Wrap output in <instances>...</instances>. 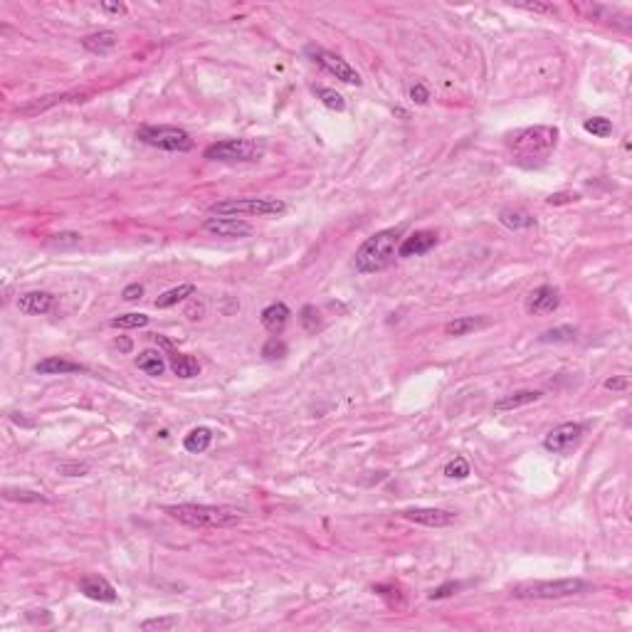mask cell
<instances>
[{
    "instance_id": "1",
    "label": "cell",
    "mask_w": 632,
    "mask_h": 632,
    "mask_svg": "<svg viewBox=\"0 0 632 632\" xmlns=\"http://www.w3.org/2000/svg\"><path fill=\"white\" fill-rule=\"evenodd\" d=\"M403 228H388V230H380V233L370 235L358 250H356V272L361 274H375V272H383L388 269L390 264L395 262L398 257V240Z\"/></svg>"
},
{
    "instance_id": "2",
    "label": "cell",
    "mask_w": 632,
    "mask_h": 632,
    "mask_svg": "<svg viewBox=\"0 0 632 632\" xmlns=\"http://www.w3.org/2000/svg\"><path fill=\"white\" fill-rule=\"evenodd\" d=\"M170 519L180 521L193 529H228L242 521V511L235 506H213V504H173L165 506Z\"/></svg>"
},
{
    "instance_id": "3",
    "label": "cell",
    "mask_w": 632,
    "mask_h": 632,
    "mask_svg": "<svg viewBox=\"0 0 632 632\" xmlns=\"http://www.w3.org/2000/svg\"><path fill=\"white\" fill-rule=\"evenodd\" d=\"M556 144H558V129L546 127V124L519 129L506 139V146L521 158H546L556 148Z\"/></svg>"
},
{
    "instance_id": "4",
    "label": "cell",
    "mask_w": 632,
    "mask_h": 632,
    "mask_svg": "<svg viewBox=\"0 0 632 632\" xmlns=\"http://www.w3.org/2000/svg\"><path fill=\"white\" fill-rule=\"evenodd\" d=\"M590 583L580 578H558V580H531L511 588L516 600H561L573 598V595L588 593Z\"/></svg>"
},
{
    "instance_id": "5",
    "label": "cell",
    "mask_w": 632,
    "mask_h": 632,
    "mask_svg": "<svg viewBox=\"0 0 632 632\" xmlns=\"http://www.w3.org/2000/svg\"><path fill=\"white\" fill-rule=\"evenodd\" d=\"M284 213H287V203H282L277 198H228L210 205V215L213 218H242V215L274 218V215H284Z\"/></svg>"
},
{
    "instance_id": "6",
    "label": "cell",
    "mask_w": 632,
    "mask_h": 632,
    "mask_svg": "<svg viewBox=\"0 0 632 632\" xmlns=\"http://www.w3.org/2000/svg\"><path fill=\"white\" fill-rule=\"evenodd\" d=\"M264 156V146L250 139H225L205 148V158L220 163H252Z\"/></svg>"
},
{
    "instance_id": "7",
    "label": "cell",
    "mask_w": 632,
    "mask_h": 632,
    "mask_svg": "<svg viewBox=\"0 0 632 632\" xmlns=\"http://www.w3.org/2000/svg\"><path fill=\"white\" fill-rule=\"evenodd\" d=\"M136 139L141 144H146V146L160 148V151H170V153H175V151L183 153V151H190V148H193V139H190V134L178 127H151V124H146V127H141L136 131Z\"/></svg>"
},
{
    "instance_id": "8",
    "label": "cell",
    "mask_w": 632,
    "mask_h": 632,
    "mask_svg": "<svg viewBox=\"0 0 632 632\" xmlns=\"http://www.w3.org/2000/svg\"><path fill=\"white\" fill-rule=\"evenodd\" d=\"M307 54L312 57V62H316L321 69H324V72H329L331 77L341 79V82L353 84V87H361V82H363L361 74L356 72L341 54H334V52H329V49H321V47H307Z\"/></svg>"
},
{
    "instance_id": "9",
    "label": "cell",
    "mask_w": 632,
    "mask_h": 632,
    "mask_svg": "<svg viewBox=\"0 0 632 632\" xmlns=\"http://www.w3.org/2000/svg\"><path fill=\"white\" fill-rule=\"evenodd\" d=\"M583 435H585L583 423H561L544 438V447L554 455H570L573 450H578Z\"/></svg>"
},
{
    "instance_id": "10",
    "label": "cell",
    "mask_w": 632,
    "mask_h": 632,
    "mask_svg": "<svg viewBox=\"0 0 632 632\" xmlns=\"http://www.w3.org/2000/svg\"><path fill=\"white\" fill-rule=\"evenodd\" d=\"M400 516L413 524L420 526H430V529H443V526H450L457 521V514L447 509H435V506H413V509H403Z\"/></svg>"
},
{
    "instance_id": "11",
    "label": "cell",
    "mask_w": 632,
    "mask_h": 632,
    "mask_svg": "<svg viewBox=\"0 0 632 632\" xmlns=\"http://www.w3.org/2000/svg\"><path fill=\"white\" fill-rule=\"evenodd\" d=\"M561 304V292L551 284H541L536 287L534 292L526 297V312L534 314V316H546V314H554Z\"/></svg>"
},
{
    "instance_id": "12",
    "label": "cell",
    "mask_w": 632,
    "mask_h": 632,
    "mask_svg": "<svg viewBox=\"0 0 632 632\" xmlns=\"http://www.w3.org/2000/svg\"><path fill=\"white\" fill-rule=\"evenodd\" d=\"M203 230L210 235H218V238H233V240L252 235V225L240 218H208L203 223Z\"/></svg>"
},
{
    "instance_id": "13",
    "label": "cell",
    "mask_w": 632,
    "mask_h": 632,
    "mask_svg": "<svg viewBox=\"0 0 632 632\" xmlns=\"http://www.w3.org/2000/svg\"><path fill=\"white\" fill-rule=\"evenodd\" d=\"M435 245H438V235L430 233V230H418V233L408 235V238L398 245V257H403V259L420 257V254H428Z\"/></svg>"
},
{
    "instance_id": "14",
    "label": "cell",
    "mask_w": 632,
    "mask_h": 632,
    "mask_svg": "<svg viewBox=\"0 0 632 632\" xmlns=\"http://www.w3.org/2000/svg\"><path fill=\"white\" fill-rule=\"evenodd\" d=\"M79 590H82L89 600H97V603H117L119 600L117 588H114L107 578H102V575H84V578L79 580Z\"/></svg>"
},
{
    "instance_id": "15",
    "label": "cell",
    "mask_w": 632,
    "mask_h": 632,
    "mask_svg": "<svg viewBox=\"0 0 632 632\" xmlns=\"http://www.w3.org/2000/svg\"><path fill=\"white\" fill-rule=\"evenodd\" d=\"M54 307V297L49 292H40V289H33V292H25L18 297V309L20 314L28 316H42L47 312H52Z\"/></svg>"
},
{
    "instance_id": "16",
    "label": "cell",
    "mask_w": 632,
    "mask_h": 632,
    "mask_svg": "<svg viewBox=\"0 0 632 632\" xmlns=\"http://www.w3.org/2000/svg\"><path fill=\"white\" fill-rule=\"evenodd\" d=\"M289 316H292V312H289L287 304L274 302V304H269V307L262 309V314H259V321H262V326L269 331V334L279 336L284 329H287Z\"/></svg>"
},
{
    "instance_id": "17",
    "label": "cell",
    "mask_w": 632,
    "mask_h": 632,
    "mask_svg": "<svg viewBox=\"0 0 632 632\" xmlns=\"http://www.w3.org/2000/svg\"><path fill=\"white\" fill-rule=\"evenodd\" d=\"M158 339V344H163L165 349L170 351V344L165 339H160V336H156ZM170 370H173L175 375H178V378H195V375L200 373V363L198 361L193 358V356H188V353H175V351H170Z\"/></svg>"
},
{
    "instance_id": "18",
    "label": "cell",
    "mask_w": 632,
    "mask_h": 632,
    "mask_svg": "<svg viewBox=\"0 0 632 632\" xmlns=\"http://www.w3.org/2000/svg\"><path fill=\"white\" fill-rule=\"evenodd\" d=\"M84 365L74 363V361H67V358H59V356H49V358L40 361L37 365H35V373L40 375H64V373H84Z\"/></svg>"
},
{
    "instance_id": "19",
    "label": "cell",
    "mask_w": 632,
    "mask_h": 632,
    "mask_svg": "<svg viewBox=\"0 0 632 632\" xmlns=\"http://www.w3.org/2000/svg\"><path fill=\"white\" fill-rule=\"evenodd\" d=\"M82 47L92 54H109L117 47V33L114 30H99L82 40Z\"/></svg>"
},
{
    "instance_id": "20",
    "label": "cell",
    "mask_w": 632,
    "mask_h": 632,
    "mask_svg": "<svg viewBox=\"0 0 632 632\" xmlns=\"http://www.w3.org/2000/svg\"><path fill=\"white\" fill-rule=\"evenodd\" d=\"M541 390H516V393L506 395V398L496 400L494 410L496 413H506V410H516V408H524V405H531L541 398Z\"/></svg>"
},
{
    "instance_id": "21",
    "label": "cell",
    "mask_w": 632,
    "mask_h": 632,
    "mask_svg": "<svg viewBox=\"0 0 632 632\" xmlns=\"http://www.w3.org/2000/svg\"><path fill=\"white\" fill-rule=\"evenodd\" d=\"M136 368L144 370L146 375L158 378V375H163V370H165V361H163V356H160V351L146 349V351H141V353L136 356Z\"/></svg>"
},
{
    "instance_id": "22",
    "label": "cell",
    "mask_w": 632,
    "mask_h": 632,
    "mask_svg": "<svg viewBox=\"0 0 632 632\" xmlns=\"http://www.w3.org/2000/svg\"><path fill=\"white\" fill-rule=\"evenodd\" d=\"M499 223L509 230H526V228H534V215L526 213L521 208H504L499 213Z\"/></svg>"
},
{
    "instance_id": "23",
    "label": "cell",
    "mask_w": 632,
    "mask_h": 632,
    "mask_svg": "<svg viewBox=\"0 0 632 632\" xmlns=\"http://www.w3.org/2000/svg\"><path fill=\"white\" fill-rule=\"evenodd\" d=\"M210 443H213V433L208 428H193L183 438V447L190 455H203L210 447Z\"/></svg>"
},
{
    "instance_id": "24",
    "label": "cell",
    "mask_w": 632,
    "mask_h": 632,
    "mask_svg": "<svg viewBox=\"0 0 632 632\" xmlns=\"http://www.w3.org/2000/svg\"><path fill=\"white\" fill-rule=\"evenodd\" d=\"M481 326H486L484 316H460V319L445 324V334L447 336H464V334H469V331H474V329H481Z\"/></svg>"
},
{
    "instance_id": "25",
    "label": "cell",
    "mask_w": 632,
    "mask_h": 632,
    "mask_svg": "<svg viewBox=\"0 0 632 632\" xmlns=\"http://www.w3.org/2000/svg\"><path fill=\"white\" fill-rule=\"evenodd\" d=\"M195 294V287L193 284H180V287H173L168 289V292H163L160 297L153 302V307L156 309H168V307H175L178 302H183V299L193 297Z\"/></svg>"
},
{
    "instance_id": "26",
    "label": "cell",
    "mask_w": 632,
    "mask_h": 632,
    "mask_svg": "<svg viewBox=\"0 0 632 632\" xmlns=\"http://www.w3.org/2000/svg\"><path fill=\"white\" fill-rule=\"evenodd\" d=\"M69 97H72V94H52V97H42V99H37V102L28 104V107H20V109H18V114H20V117H33V114L47 112V109H49V107H54V104L67 102Z\"/></svg>"
},
{
    "instance_id": "27",
    "label": "cell",
    "mask_w": 632,
    "mask_h": 632,
    "mask_svg": "<svg viewBox=\"0 0 632 632\" xmlns=\"http://www.w3.org/2000/svg\"><path fill=\"white\" fill-rule=\"evenodd\" d=\"M109 324H112L114 329H144V326H148V316L139 314V312H131V314L114 316Z\"/></svg>"
},
{
    "instance_id": "28",
    "label": "cell",
    "mask_w": 632,
    "mask_h": 632,
    "mask_svg": "<svg viewBox=\"0 0 632 632\" xmlns=\"http://www.w3.org/2000/svg\"><path fill=\"white\" fill-rule=\"evenodd\" d=\"M314 94L321 99V102H324V107L334 109V112H344V109H346V99L341 97L336 89H331V87H314Z\"/></svg>"
},
{
    "instance_id": "29",
    "label": "cell",
    "mask_w": 632,
    "mask_h": 632,
    "mask_svg": "<svg viewBox=\"0 0 632 632\" xmlns=\"http://www.w3.org/2000/svg\"><path fill=\"white\" fill-rule=\"evenodd\" d=\"M583 129L588 134H593V136H598V139H608L610 134H613V124H610V119H605V117L585 119Z\"/></svg>"
},
{
    "instance_id": "30",
    "label": "cell",
    "mask_w": 632,
    "mask_h": 632,
    "mask_svg": "<svg viewBox=\"0 0 632 632\" xmlns=\"http://www.w3.org/2000/svg\"><path fill=\"white\" fill-rule=\"evenodd\" d=\"M575 339V329L573 326H558V329H551V331H546V334H541V344H551V341H554V344H561V341H563V344H568V341H573Z\"/></svg>"
},
{
    "instance_id": "31",
    "label": "cell",
    "mask_w": 632,
    "mask_h": 632,
    "mask_svg": "<svg viewBox=\"0 0 632 632\" xmlns=\"http://www.w3.org/2000/svg\"><path fill=\"white\" fill-rule=\"evenodd\" d=\"M469 472H472V469H469V462L464 457H455L445 464V474H447L450 479H467Z\"/></svg>"
},
{
    "instance_id": "32",
    "label": "cell",
    "mask_w": 632,
    "mask_h": 632,
    "mask_svg": "<svg viewBox=\"0 0 632 632\" xmlns=\"http://www.w3.org/2000/svg\"><path fill=\"white\" fill-rule=\"evenodd\" d=\"M175 625H178V618H175V615H163V618H148V620H144L141 630H146V632H151V630L163 632V630H173Z\"/></svg>"
},
{
    "instance_id": "33",
    "label": "cell",
    "mask_w": 632,
    "mask_h": 632,
    "mask_svg": "<svg viewBox=\"0 0 632 632\" xmlns=\"http://www.w3.org/2000/svg\"><path fill=\"white\" fill-rule=\"evenodd\" d=\"M262 356H264V358H267V361L284 358V356H287V346H284V341H282V339H277V336H272V339H269L267 344H264Z\"/></svg>"
},
{
    "instance_id": "34",
    "label": "cell",
    "mask_w": 632,
    "mask_h": 632,
    "mask_svg": "<svg viewBox=\"0 0 632 632\" xmlns=\"http://www.w3.org/2000/svg\"><path fill=\"white\" fill-rule=\"evenodd\" d=\"M79 242H82V235L79 233H59V235H52V240H49V245H52V247H59V250L74 247V245H79Z\"/></svg>"
},
{
    "instance_id": "35",
    "label": "cell",
    "mask_w": 632,
    "mask_h": 632,
    "mask_svg": "<svg viewBox=\"0 0 632 632\" xmlns=\"http://www.w3.org/2000/svg\"><path fill=\"white\" fill-rule=\"evenodd\" d=\"M5 499H13V501H33V504H37V501H47L42 494H37V491H20V489H5Z\"/></svg>"
},
{
    "instance_id": "36",
    "label": "cell",
    "mask_w": 632,
    "mask_h": 632,
    "mask_svg": "<svg viewBox=\"0 0 632 632\" xmlns=\"http://www.w3.org/2000/svg\"><path fill=\"white\" fill-rule=\"evenodd\" d=\"M462 588V583H455V580H447V583H443L440 588H435L433 593L428 595L430 600H445V598H452L457 590Z\"/></svg>"
},
{
    "instance_id": "37",
    "label": "cell",
    "mask_w": 632,
    "mask_h": 632,
    "mask_svg": "<svg viewBox=\"0 0 632 632\" xmlns=\"http://www.w3.org/2000/svg\"><path fill=\"white\" fill-rule=\"evenodd\" d=\"M302 326L307 331H316L319 329V312L314 307H304L302 309Z\"/></svg>"
},
{
    "instance_id": "38",
    "label": "cell",
    "mask_w": 632,
    "mask_h": 632,
    "mask_svg": "<svg viewBox=\"0 0 632 632\" xmlns=\"http://www.w3.org/2000/svg\"><path fill=\"white\" fill-rule=\"evenodd\" d=\"M57 472H59V474H64V476H84V474L89 472V464H77V462H72V464H59Z\"/></svg>"
},
{
    "instance_id": "39",
    "label": "cell",
    "mask_w": 632,
    "mask_h": 632,
    "mask_svg": "<svg viewBox=\"0 0 632 632\" xmlns=\"http://www.w3.org/2000/svg\"><path fill=\"white\" fill-rule=\"evenodd\" d=\"M521 10H529V13H544V15H556V5L551 3H521L516 5Z\"/></svg>"
},
{
    "instance_id": "40",
    "label": "cell",
    "mask_w": 632,
    "mask_h": 632,
    "mask_svg": "<svg viewBox=\"0 0 632 632\" xmlns=\"http://www.w3.org/2000/svg\"><path fill=\"white\" fill-rule=\"evenodd\" d=\"M144 297V287L139 282H134V284H127V287H124V292H122V299L124 302H139V299Z\"/></svg>"
},
{
    "instance_id": "41",
    "label": "cell",
    "mask_w": 632,
    "mask_h": 632,
    "mask_svg": "<svg viewBox=\"0 0 632 632\" xmlns=\"http://www.w3.org/2000/svg\"><path fill=\"white\" fill-rule=\"evenodd\" d=\"M410 99H413L415 104H428V99H430V92H428V87H425V84H413V89H410Z\"/></svg>"
},
{
    "instance_id": "42",
    "label": "cell",
    "mask_w": 632,
    "mask_h": 632,
    "mask_svg": "<svg viewBox=\"0 0 632 632\" xmlns=\"http://www.w3.org/2000/svg\"><path fill=\"white\" fill-rule=\"evenodd\" d=\"M580 195L578 193H554L546 203L549 205H568V203H575Z\"/></svg>"
},
{
    "instance_id": "43",
    "label": "cell",
    "mask_w": 632,
    "mask_h": 632,
    "mask_svg": "<svg viewBox=\"0 0 632 632\" xmlns=\"http://www.w3.org/2000/svg\"><path fill=\"white\" fill-rule=\"evenodd\" d=\"M628 385H630L628 375H613V378L605 380V388L608 390H628Z\"/></svg>"
},
{
    "instance_id": "44",
    "label": "cell",
    "mask_w": 632,
    "mask_h": 632,
    "mask_svg": "<svg viewBox=\"0 0 632 632\" xmlns=\"http://www.w3.org/2000/svg\"><path fill=\"white\" fill-rule=\"evenodd\" d=\"M99 8H102L104 13H112V15H124L127 13V5L124 3H102Z\"/></svg>"
},
{
    "instance_id": "45",
    "label": "cell",
    "mask_w": 632,
    "mask_h": 632,
    "mask_svg": "<svg viewBox=\"0 0 632 632\" xmlns=\"http://www.w3.org/2000/svg\"><path fill=\"white\" fill-rule=\"evenodd\" d=\"M117 349L124 351V353H129V351H131V341H129V339H119L117 341Z\"/></svg>"
}]
</instances>
